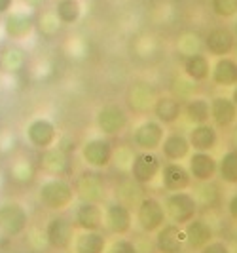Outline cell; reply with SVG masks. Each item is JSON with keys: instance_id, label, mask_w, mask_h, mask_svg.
Instances as JSON below:
<instances>
[{"instance_id": "obj_1", "label": "cell", "mask_w": 237, "mask_h": 253, "mask_svg": "<svg viewBox=\"0 0 237 253\" xmlns=\"http://www.w3.org/2000/svg\"><path fill=\"white\" fill-rule=\"evenodd\" d=\"M38 200L50 211H63L76 200L74 185L67 177H48L38 187Z\"/></svg>"}, {"instance_id": "obj_2", "label": "cell", "mask_w": 237, "mask_h": 253, "mask_svg": "<svg viewBox=\"0 0 237 253\" xmlns=\"http://www.w3.org/2000/svg\"><path fill=\"white\" fill-rule=\"evenodd\" d=\"M163 210H165V215H167L169 223H175L178 227H182L198 215L200 204H198L194 194H190L186 190H176V192H169L165 196Z\"/></svg>"}, {"instance_id": "obj_3", "label": "cell", "mask_w": 237, "mask_h": 253, "mask_svg": "<svg viewBox=\"0 0 237 253\" xmlns=\"http://www.w3.org/2000/svg\"><path fill=\"white\" fill-rule=\"evenodd\" d=\"M74 192L78 200L102 204L108 200V185L99 169H84L74 179Z\"/></svg>"}, {"instance_id": "obj_4", "label": "cell", "mask_w": 237, "mask_h": 253, "mask_svg": "<svg viewBox=\"0 0 237 253\" xmlns=\"http://www.w3.org/2000/svg\"><path fill=\"white\" fill-rule=\"evenodd\" d=\"M162 156L156 151H138L133 154L129 164V179L138 187H148L160 177L162 171Z\"/></svg>"}, {"instance_id": "obj_5", "label": "cell", "mask_w": 237, "mask_h": 253, "mask_svg": "<svg viewBox=\"0 0 237 253\" xmlns=\"http://www.w3.org/2000/svg\"><path fill=\"white\" fill-rule=\"evenodd\" d=\"M114 143L110 137L104 135H97V137H89L82 143L80 147V156L84 160V164L91 168V169H106L108 166L114 162Z\"/></svg>"}, {"instance_id": "obj_6", "label": "cell", "mask_w": 237, "mask_h": 253, "mask_svg": "<svg viewBox=\"0 0 237 253\" xmlns=\"http://www.w3.org/2000/svg\"><path fill=\"white\" fill-rule=\"evenodd\" d=\"M135 223L144 234H154L160 227L167 223L163 202L156 196L144 194L135 206Z\"/></svg>"}, {"instance_id": "obj_7", "label": "cell", "mask_w": 237, "mask_h": 253, "mask_svg": "<svg viewBox=\"0 0 237 253\" xmlns=\"http://www.w3.org/2000/svg\"><path fill=\"white\" fill-rule=\"evenodd\" d=\"M95 126L104 137L122 135L129 126V113L118 103H106L95 114Z\"/></svg>"}, {"instance_id": "obj_8", "label": "cell", "mask_w": 237, "mask_h": 253, "mask_svg": "<svg viewBox=\"0 0 237 253\" xmlns=\"http://www.w3.org/2000/svg\"><path fill=\"white\" fill-rule=\"evenodd\" d=\"M102 227L114 236H125L133 228L131 208L122 200H106L102 208Z\"/></svg>"}, {"instance_id": "obj_9", "label": "cell", "mask_w": 237, "mask_h": 253, "mask_svg": "<svg viewBox=\"0 0 237 253\" xmlns=\"http://www.w3.org/2000/svg\"><path fill=\"white\" fill-rule=\"evenodd\" d=\"M0 19H2V25H4L6 38L12 40V42L27 40L34 33V19H36V15L29 8H13L6 15H2Z\"/></svg>"}, {"instance_id": "obj_10", "label": "cell", "mask_w": 237, "mask_h": 253, "mask_svg": "<svg viewBox=\"0 0 237 253\" xmlns=\"http://www.w3.org/2000/svg\"><path fill=\"white\" fill-rule=\"evenodd\" d=\"M27 225H29V213L21 204L13 200L0 204V230L4 236L8 238L21 236L27 230Z\"/></svg>"}, {"instance_id": "obj_11", "label": "cell", "mask_w": 237, "mask_h": 253, "mask_svg": "<svg viewBox=\"0 0 237 253\" xmlns=\"http://www.w3.org/2000/svg\"><path fill=\"white\" fill-rule=\"evenodd\" d=\"M74 223L72 219H68L67 215H51L46 223V240L53 250H68L74 242Z\"/></svg>"}, {"instance_id": "obj_12", "label": "cell", "mask_w": 237, "mask_h": 253, "mask_svg": "<svg viewBox=\"0 0 237 253\" xmlns=\"http://www.w3.org/2000/svg\"><path fill=\"white\" fill-rule=\"evenodd\" d=\"M205 51L212 57H222V55H232L237 48L236 33L226 25L212 27L211 31L203 38Z\"/></svg>"}, {"instance_id": "obj_13", "label": "cell", "mask_w": 237, "mask_h": 253, "mask_svg": "<svg viewBox=\"0 0 237 253\" xmlns=\"http://www.w3.org/2000/svg\"><path fill=\"white\" fill-rule=\"evenodd\" d=\"M165 126L156 118H146L133 129V145L138 151H158L165 137Z\"/></svg>"}, {"instance_id": "obj_14", "label": "cell", "mask_w": 237, "mask_h": 253, "mask_svg": "<svg viewBox=\"0 0 237 253\" xmlns=\"http://www.w3.org/2000/svg\"><path fill=\"white\" fill-rule=\"evenodd\" d=\"M25 135L27 141L38 149V151H44V149H50L55 145L57 141V126L51 122L50 118H33L25 127Z\"/></svg>"}, {"instance_id": "obj_15", "label": "cell", "mask_w": 237, "mask_h": 253, "mask_svg": "<svg viewBox=\"0 0 237 253\" xmlns=\"http://www.w3.org/2000/svg\"><path fill=\"white\" fill-rule=\"evenodd\" d=\"M182 230H184V246L190 252H200L203 246L214 240V228L203 217L196 215L186 225H182Z\"/></svg>"}, {"instance_id": "obj_16", "label": "cell", "mask_w": 237, "mask_h": 253, "mask_svg": "<svg viewBox=\"0 0 237 253\" xmlns=\"http://www.w3.org/2000/svg\"><path fill=\"white\" fill-rule=\"evenodd\" d=\"M152 114L165 127L175 126L176 122L182 118V99L176 97V95H171V93H160L154 99Z\"/></svg>"}, {"instance_id": "obj_17", "label": "cell", "mask_w": 237, "mask_h": 253, "mask_svg": "<svg viewBox=\"0 0 237 253\" xmlns=\"http://www.w3.org/2000/svg\"><path fill=\"white\" fill-rule=\"evenodd\" d=\"M154 248L158 253H182L184 246V230L175 223H165L154 232Z\"/></svg>"}, {"instance_id": "obj_18", "label": "cell", "mask_w": 237, "mask_h": 253, "mask_svg": "<svg viewBox=\"0 0 237 253\" xmlns=\"http://www.w3.org/2000/svg\"><path fill=\"white\" fill-rule=\"evenodd\" d=\"M188 171L190 177L196 183H209L216 177V158L212 156V152H201L192 151L188 154Z\"/></svg>"}, {"instance_id": "obj_19", "label": "cell", "mask_w": 237, "mask_h": 253, "mask_svg": "<svg viewBox=\"0 0 237 253\" xmlns=\"http://www.w3.org/2000/svg\"><path fill=\"white\" fill-rule=\"evenodd\" d=\"M209 107H211V124L218 131L220 129H232L237 122V107L228 95H214L209 99Z\"/></svg>"}, {"instance_id": "obj_20", "label": "cell", "mask_w": 237, "mask_h": 253, "mask_svg": "<svg viewBox=\"0 0 237 253\" xmlns=\"http://www.w3.org/2000/svg\"><path fill=\"white\" fill-rule=\"evenodd\" d=\"M160 179H162V187L167 192H176V190H188L192 187V177L190 171L184 164L180 162H165L162 164V171H160Z\"/></svg>"}, {"instance_id": "obj_21", "label": "cell", "mask_w": 237, "mask_h": 253, "mask_svg": "<svg viewBox=\"0 0 237 253\" xmlns=\"http://www.w3.org/2000/svg\"><path fill=\"white\" fill-rule=\"evenodd\" d=\"M186 137H188V143H190V149H192V151L212 152L218 147V143H220L218 129L212 126L211 122L194 124V126L188 129Z\"/></svg>"}, {"instance_id": "obj_22", "label": "cell", "mask_w": 237, "mask_h": 253, "mask_svg": "<svg viewBox=\"0 0 237 253\" xmlns=\"http://www.w3.org/2000/svg\"><path fill=\"white\" fill-rule=\"evenodd\" d=\"M40 166L50 177H67L70 171V156L61 147H50L42 151Z\"/></svg>"}, {"instance_id": "obj_23", "label": "cell", "mask_w": 237, "mask_h": 253, "mask_svg": "<svg viewBox=\"0 0 237 253\" xmlns=\"http://www.w3.org/2000/svg\"><path fill=\"white\" fill-rule=\"evenodd\" d=\"M72 223L80 230H101L102 228V206L80 200L74 208Z\"/></svg>"}, {"instance_id": "obj_24", "label": "cell", "mask_w": 237, "mask_h": 253, "mask_svg": "<svg viewBox=\"0 0 237 253\" xmlns=\"http://www.w3.org/2000/svg\"><path fill=\"white\" fill-rule=\"evenodd\" d=\"M160 151H162L165 160H169V162H182V160L188 158V154L192 152V149H190V143H188V137L184 131L171 129V131L165 133Z\"/></svg>"}, {"instance_id": "obj_25", "label": "cell", "mask_w": 237, "mask_h": 253, "mask_svg": "<svg viewBox=\"0 0 237 253\" xmlns=\"http://www.w3.org/2000/svg\"><path fill=\"white\" fill-rule=\"evenodd\" d=\"M214 86L218 88H234L237 84V59L232 55L216 57V61L211 65V76Z\"/></svg>"}, {"instance_id": "obj_26", "label": "cell", "mask_w": 237, "mask_h": 253, "mask_svg": "<svg viewBox=\"0 0 237 253\" xmlns=\"http://www.w3.org/2000/svg\"><path fill=\"white\" fill-rule=\"evenodd\" d=\"M182 75L194 84L207 82L211 76V59L203 51H192L182 59Z\"/></svg>"}, {"instance_id": "obj_27", "label": "cell", "mask_w": 237, "mask_h": 253, "mask_svg": "<svg viewBox=\"0 0 237 253\" xmlns=\"http://www.w3.org/2000/svg\"><path fill=\"white\" fill-rule=\"evenodd\" d=\"M156 91L148 82H133L127 91V105L131 107V111L137 114H146L152 111V105L156 99Z\"/></svg>"}, {"instance_id": "obj_28", "label": "cell", "mask_w": 237, "mask_h": 253, "mask_svg": "<svg viewBox=\"0 0 237 253\" xmlns=\"http://www.w3.org/2000/svg\"><path fill=\"white\" fill-rule=\"evenodd\" d=\"M27 67V51L17 44H8L0 51V71L6 75H17Z\"/></svg>"}, {"instance_id": "obj_29", "label": "cell", "mask_w": 237, "mask_h": 253, "mask_svg": "<svg viewBox=\"0 0 237 253\" xmlns=\"http://www.w3.org/2000/svg\"><path fill=\"white\" fill-rule=\"evenodd\" d=\"M106 246V234L101 230H82L74 236V253H104Z\"/></svg>"}, {"instance_id": "obj_30", "label": "cell", "mask_w": 237, "mask_h": 253, "mask_svg": "<svg viewBox=\"0 0 237 253\" xmlns=\"http://www.w3.org/2000/svg\"><path fill=\"white\" fill-rule=\"evenodd\" d=\"M182 114L186 116V120L194 124H205L211 122V107L209 99L203 95H192L188 97L186 103H182Z\"/></svg>"}, {"instance_id": "obj_31", "label": "cell", "mask_w": 237, "mask_h": 253, "mask_svg": "<svg viewBox=\"0 0 237 253\" xmlns=\"http://www.w3.org/2000/svg\"><path fill=\"white\" fill-rule=\"evenodd\" d=\"M216 177L224 185L237 187V149L230 147L220 158H216Z\"/></svg>"}, {"instance_id": "obj_32", "label": "cell", "mask_w": 237, "mask_h": 253, "mask_svg": "<svg viewBox=\"0 0 237 253\" xmlns=\"http://www.w3.org/2000/svg\"><path fill=\"white\" fill-rule=\"evenodd\" d=\"M53 13L57 15L61 25H76L82 19V2L80 0H55Z\"/></svg>"}, {"instance_id": "obj_33", "label": "cell", "mask_w": 237, "mask_h": 253, "mask_svg": "<svg viewBox=\"0 0 237 253\" xmlns=\"http://www.w3.org/2000/svg\"><path fill=\"white\" fill-rule=\"evenodd\" d=\"M61 23L57 19V15L53 10H42L34 19V31H38L44 38H53L57 37V33L61 31Z\"/></svg>"}, {"instance_id": "obj_34", "label": "cell", "mask_w": 237, "mask_h": 253, "mask_svg": "<svg viewBox=\"0 0 237 253\" xmlns=\"http://www.w3.org/2000/svg\"><path fill=\"white\" fill-rule=\"evenodd\" d=\"M10 173L19 183H31L34 179V166H33V162L25 160V158H19V160H15L12 164Z\"/></svg>"}, {"instance_id": "obj_35", "label": "cell", "mask_w": 237, "mask_h": 253, "mask_svg": "<svg viewBox=\"0 0 237 253\" xmlns=\"http://www.w3.org/2000/svg\"><path fill=\"white\" fill-rule=\"evenodd\" d=\"M211 10L220 19H232L237 15V0H211Z\"/></svg>"}, {"instance_id": "obj_36", "label": "cell", "mask_w": 237, "mask_h": 253, "mask_svg": "<svg viewBox=\"0 0 237 253\" xmlns=\"http://www.w3.org/2000/svg\"><path fill=\"white\" fill-rule=\"evenodd\" d=\"M104 253H140V252H138V248L135 246L133 240H127L124 236H118L110 246H106V252Z\"/></svg>"}, {"instance_id": "obj_37", "label": "cell", "mask_w": 237, "mask_h": 253, "mask_svg": "<svg viewBox=\"0 0 237 253\" xmlns=\"http://www.w3.org/2000/svg\"><path fill=\"white\" fill-rule=\"evenodd\" d=\"M198 253H232L230 246L224 240H211L207 246H203Z\"/></svg>"}, {"instance_id": "obj_38", "label": "cell", "mask_w": 237, "mask_h": 253, "mask_svg": "<svg viewBox=\"0 0 237 253\" xmlns=\"http://www.w3.org/2000/svg\"><path fill=\"white\" fill-rule=\"evenodd\" d=\"M226 213H228V217H230L232 221L237 223V189L230 194V198H228V202H226Z\"/></svg>"}, {"instance_id": "obj_39", "label": "cell", "mask_w": 237, "mask_h": 253, "mask_svg": "<svg viewBox=\"0 0 237 253\" xmlns=\"http://www.w3.org/2000/svg\"><path fill=\"white\" fill-rule=\"evenodd\" d=\"M21 2H23V6L29 8V10H42L44 4H46V0H21Z\"/></svg>"}, {"instance_id": "obj_40", "label": "cell", "mask_w": 237, "mask_h": 253, "mask_svg": "<svg viewBox=\"0 0 237 253\" xmlns=\"http://www.w3.org/2000/svg\"><path fill=\"white\" fill-rule=\"evenodd\" d=\"M15 8V0H0V17Z\"/></svg>"}, {"instance_id": "obj_41", "label": "cell", "mask_w": 237, "mask_h": 253, "mask_svg": "<svg viewBox=\"0 0 237 253\" xmlns=\"http://www.w3.org/2000/svg\"><path fill=\"white\" fill-rule=\"evenodd\" d=\"M232 147L237 149V122H236V126L232 127Z\"/></svg>"}, {"instance_id": "obj_42", "label": "cell", "mask_w": 237, "mask_h": 253, "mask_svg": "<svg viewBox=\"0 0 237 253\" xmlns=\"http://www.w3.org/2000/svg\"><path fill=\"white\" fill-rule=\"evenodd\" d=\"M230 99L234 101V105L237 107V84L234 86V89H232V95H230Z\"/></svg>"}, {"instance_id": "obj_43", "label": "cell", "mask_w": 237, "mask_h": 253, "mask_svg": "<svg viewBox=\"0 0 237 253\" xmlns=\"http://www.w3.org/2000/svg\"><path fill=\"white\" fill-rule=\"evenodd\" d=\"M4 40H8V38H6V33H4V25H2V19H0V44H2Z\"/></svg>"}, {"instance_id": "obj_44", "label": "cell", "mask_w": 237, "mask_h": 253, "mask_svg": "<svg viewBox=\"0 0 237 253\" xmlns=\"http://www.w3.org/2000/svg\"><path fill=\"white\" fill-rule=\"evenodd\" d=\"M234 33H236V37H237V15H236V21H234V29H232Z\"/></svg>"}, {"instance_id": "obj_45", "label": "cell", "mask_w": 237, "mask_h": 253, "mask_svg": "<svg viewBox=\"0 0 237 253\" xmlns=\"http://www.w3.org/2000/svg\"><path fill=\"white\" fill-rule=\"evenodd\" d=\"M234 240H236V244H237V230H236V236H234Z\"/></svg>"}, {"instance_id": "obj_46", "label": "cell", "mask_w": 237, "mask_h": 253, "mask_svg": "<svg viewBox=\"0 0 237 253\" xmlns=\"http://www.w3.org/2000/svg\"><path fill=\"white\" fill-rule=\"evenodd\" d=\"M31 253H42V252H31Z\"/></svg>"}, {"instance_id": "obj_47", "label": "cell", "mask_w": 237, "mask_h": 253, "mask_svg": "<svg viewBox=\"0 0 237 253\" xmlns=\"http://www.w3.org/2000/svg\"><path fill=\"white\" fill-rule=\"evenodd\" d=\"M0 253H4V252H0Z\"/></svg>"}]
</instances>
